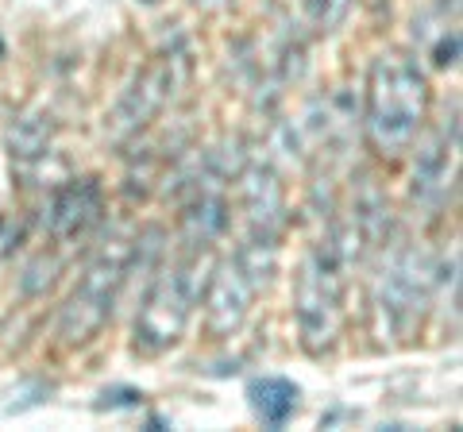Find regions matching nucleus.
I'll list each match as a JSON object with an SVG mask.
<instances>
[{
    "mask_svg": "<svg viewBox=\"0 0 463 432\" xmlns=\"http://www.w3.org/2000/svg\"><path fill=\"white\" fill-rule=\"evenodd\" d=\"M429 117V78L421 62L405 51L374 59L367 78V139L386 158H402L417 143Z\"/></svg>",
    "mask_w": 463,
    "mask_h": 432,
    "instance_id": "1",
    "label": "nucleus"
},
{
    "mask_svg": "<svg viewBox=\"0 0 463 432\" xmlns=\"http://www.w3.org/2000/svg\"><path fill=\"white\" fill-rule=\"evenodd\" d=\"M347 270L340 255L328 248V239L313 243L306 263L298 270V290H294V313L301 328V343L309 355H325L340 336L344 324V286Z\"/></svg>",
    "mask_w": 463,
    "mask_h": 432,
    "instance_id": "2",
    "label": "nucleus"
},
{
    "mask_svg": "<svg viewBox=\"0 0 463 432\" xmlns=\"http://www.w3.org/2000/svg\"><path fill=\"white\" fill-rule=\"evenodd\" d=\"M205 282L209 275H201V251H190L174 267H166L136 316V352L163 355L166 348H174L190 324L194 305L205 294Z\"/></svg>",
    "mask_w": 463,
    "mask_h": 432,
    "instance_id": "3",
    "label": "nucleus"
},
{
    "mask_svg": "<svg viewBox=\"0 0 463 432\" xmlns=\"http://www.w3.org/2000/svg\"><path fill=\"white\" fill-rule=\"evenodd\" d=\"M128 255H132V239H109L90 258L81 282L74 286V294L62 309V321H58V336H62L66 348H81L109 324L116 297L128 282Z\"/></svg>",
    "mask_w": 463,
    "mask_h": 432,
    "instance_id": "4",
    "label": "nucleus"
},
{
    "mask_svg": "<svg viewBox=\"0 0 463 432\" xmlns=\"http://www.w3.org/2000/svg\"><path fill=\"white\" fill-rule=\"evenodd\" d=\"M190 70L194 66H190V51L185 47H174L166 54H158V59L128 85L124 97L116 100V108L109 112L105 139L112 143V147L132 143L158 112H163L166 105H174L178 93L185 89V81H190Z\"/></svg>",
    "mask_w": 463,
    "mask_h": 432,
    "instance_id": "5",
    "label": "nucleus"
},
{
    "mask_svg": "<svg viewBox=\"0 0 463 432\" xmlns=\"http://www.w3.org/2000/svg\"><path fill=\"white\" fill-rule=\"evenodd\" d=\"M432 286V263L421 248H394L383 267L379 282H374V313H379L383 336H410L413 324L421 321V309L429 305Z\"/></svg>",
    "mask_w": 463,
    "mask_h": 432,
    "instance_id": "6",
    "label": "nucleus"
},
{
    "mask_svg": "<svg viewBox=\"0 0 463 432\" xmlns=\"http://www.w3.org/2000/svg\"><path fill=\"white\" fill-rule=\"evenodd\" d=\"M459 174V108L444 112L440 127L425 143H417V166H413V205L437 212Z\"/></svg>",
    "mask_w": 463,
    "mask_h": 432,
    "instance_id": "7",
    "label": "nucleus"
},
{
    "mask_svg": "<svg viewBox=\"0 0 463 432\" xmlns=\"http://www.w3.org/2000/svg\"><path fill=\"white\" fill-rule=\"evenodd\" d=\"M259 290L251 286V278L240 270L236 255L224 258V263L213 267V275L205 282V309H209V333L216 340H228L240 333V324L248 321V309H251V297Z\"/></svg>",
    "mask_w": 463,
    "mask_h": 432,
    "instance_id": "8",
    "label": "nucleus"
},
{
    "mask_svg": "<svg viewBox=\"0 0 463 432\" xmlns=\"http://www.w3.org/2000/svg\"><path fill=\"white\" fill-rule=\"evenodd\" d=\"M100 212H105V193L97 178H70L58 185L47 205V232L54 243H74L100 224Z\"/></svg>",
    "mask_w": 463,
    "mask_h": 432,
    "instance_id": "9",
    "label": "nucleus"
},
{
    "mask_svg": "<svg viewBox=\"0 0 463 432\" xmlns=\"http://www.w3.org/2000/svg\"><path fill=\"white\" fill-rule=\"evenodd\" d=\"M240 190H243V212H248L251 236H274L286 224V190L282 178L270 163H255L240 170Z\"/></svg>",
    "mask_w": 463,
    "mask_h": 432,
    "instance_id": "10",
    "label": "nucleus"
},
{
    "mask_svg": "<svg viewBox=\"0 0 463 432\" xmlns=\"http://www.w3.org/2000/svg\"><path fill=\"white\" fill-rule=\"evenodd\" d=\"M228 201L216 185H194V197L182 209V239L190 251H209L228 232Z\"/></svg>",
    "mask_w": 463,
    "mask_h": 432,
    "instance_id": "11",
    "label": "nucleus"
},
{
    "mask_svg": "<svg viewBox=\"0 0 463 432\" xmlns=\"http://www.w3.org/2000/svg\"><path fill=\"white\" fill-rule=\"evenodd\" d=\"M413 39L432 70H452L459 62V12L444 8L440 0L429 5L413 16Z\"/></svg>",
    "mask_w": 463,
    "mask_h": 432,
    "instance_id": "12",
    "label": "nucleus"
},
{
    "mask_svg": "<svg viewBox=\"0 0 463 432\" xmlns=\"http://www.w3.org/2000/svg\"><path fill=\"white\" fill-rule=\"evenodd\" d=\"M248 398H251V409L255 417L263 421L267 428H282L289 417L298 413V386L282 379V374H263L248 386Z\"/></svg>",
    "mask_w": 463,
    "mask_h": 432,
    "instance_id": "13",
    "label": "nucleus"
},
{
    "mask_svg": "<svg viewBox=\"0 0 463 432\" xmlns=\"http://www.w3.org/2000/svg\"><path fill=\"white\" fill-rule=\"evenodd\" d=\"M51 139H54V120L47 112H32L8 127V155L20 163H39L51 155Z\"/></svg>",
    "mask_w": 463,
    "mask_h": 432,
    "instance_id": "14",
    "label": "nucleus"
},
{
    "mask_svg": "<svg viewBox=\"0 0 463 432\" xmlns=\"http://www.w3.org/2000/svg\"><path fill=\"white\" fill-rule=\"evenodd\" d=\"M236 263L251 278L255 290H267L274 270H279V243H274V236H248V243H240L236 251Z\"/></svg>",
    "mask_w": 463,
    "mask_h": 432,
    "instance_id": "15",
    "label": "nucleus"
},
{
    "mask_svg": "<svg viewBox=\"0 0 463 432\" xmlns=\"http://www.w3.org/2000/svg\"><path fill=\"white\" fill-rule=\"evenodd\" d=\"M352 12V0H301V20L313 32H336Z\"/></svg>",
    "mask_w": 463,
    "mask_h": 432,
    "instance_id": "16",
    "label": "nucleus"
},
{
    "mask_svg": "<svg viewBox=\"0 0 463 432\" xmlns=\"http://www.w3.org/2000/svg\"><path fill=\"white\" fill-rule=\"evenodd\" d=\"M54 390L51 382H43V379H27L20 390H12V401H5V413H24V409H32L39 406L43 398H47Z\"/></svg>",
    "mask_w": 463,
    "mask_h": 432,
    "instance_id": "17",
    "label": "nucleus"
},
{
    "mask_svg": "<svg viewBox=\"0 0 463 432\" xmlns=\"http://www.w3.org/2000/svg\"><path fill=\"white\" fill-rule=\"evenodd\" d=\"M54 270H58V258H51V255H39L35 263L27 267V275H24V290H27V294L47 290V286L54 282Z\"/></svg>",
    "mask_w": 463,
    "mask_h": 432,
    "instance_id": "18",
    "label": "nucleus"
},
{
    "mask_svg": "<svg viewBox=\"0 0 463 432\" xmlns=\"http://www.w3.org/2000/svg\"><path fill=\"white\" fill-rule=\"evenodd\" d=\"M139 390H128V386H120V390H105V394H100V401H97V406L100 409H105V406H139Z\"/></svg>",
    "mask_w": 463,
    "mask_h": 432,
    "instance_id": "19",
    "label": "nucleus"
},
{
    "mask_svg": "<svg viewBox=\"0 0 463 432\" xmlns=\"http://www.w3.org/2000/svg\"><path fill=\"white\" fill-rule=\"evenodd\" d=\"M16 239H20V228L12 221H0V258L12 251V243H16Z\"/></svg>",
    "mask_w": 463,
    "mask_h": 432,
    "instance_id": "20",
    "label": "nucleus"
},
{
    "mask_svg": "<svg viewBox=\"0 0 463 432\" xmlns=\"http://www.w3.org/2000/svg\"><path fill=\"white\" fill-rule=\"evenodd\" d=\"M194 5H197V8H224L228 0H194Z\"/></svg>",
    "mask_w": 463,
    "mask_h": 432,
    "instance_id": "21",
    "label": "nucleus"
},
{
    "mask_svg": "<svg viewBox=\"0 0 463 432\" xmlns=\"http://www.w3.org/2000/svg\"><path fill=\"white\" fill-rule=\"evenodd\" d=\"M139 5H158V0H139Z\"/></svg>",
    "mask_w": 463,
    "mask_h": 432,
    "instance_id": "22",
    "label": "nucleus"
},
{
    "mask_svg": "<svg viewBox=\"0 0 463 432\" xmlns=\"http://www.w3.org/2000/svg\"><path fill=\"white\" fill-rule=\"evenodd\" d=\"M0 54H5V42H0Z\"/></svg>",
    "mask_w": 463,
    "mask_h": 432,
    "instance_id": "23",
    "label": "nucleus"
}]
</instances>
